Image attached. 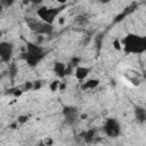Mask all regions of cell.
<instances>
[{
	"mask_svg": "<svg viewBox=\"0 0 146 146\" xmlns=\"http://www.w3.org/2000/svg\"><path fill=\"white\" fill-rule=\"evenodd\" d=\"M123 50L128 54H141L146 50V38L136 35V34H129L123 40Z\"/></svg>",
	"mask_w": 146,
	"mask_h": 146,
	"instance_id": "6da1fadb",
	"label": "cell"
},
{
	"mask_svg": "<svg viewBox=\"0 0 146 146\" xmlns=\"http://www.w3.org/2000/svg\"><path fill=\"white\" fill-rule=\"evenodd\" d=\"M58 10L57 9H52V8H48V7H40L36 9V15L38 17L43 21L44 24H51L57 15Z\"/></svg>",
	"mask_w": 146,
	"mask_h": 146,
	"instance_id": "7a4b0ae2",
	"label": "cell"
},
{
	"mask_svg": "<svg viewBox=\"0 0 146 146\" xmlns=\"http://www.w3.org/2000/svg\"><path fill=\"white\" fill-rule=\"evenodd\" d=\"M104 131H105V133H106L107 136H110V137H115V136H117L119 132H120V125H119V123H117L115 120L110 119V120L106 121V123H105V125H104Z\"/></svg>",
	"mask_w": 146,
	"mask_h": 146,
	"instance_id": "3957f363",
	"label": "cell"
},
{
	"mask_svg": "<svg viewBox=\"0 0 146 146\" xmlns=\"http://www.w3.org/2000/svg\"><path fill=\"white\" fill-rule=\"evenodd\" d=\"M90 71H91V68L88 67V66L78 65V66L75 67V70H74V76H75V79H76L78 81L84 82V81L88 79V76H89V74H90Z\"/></svg>",
	"mask_w": 146,
	"mask_h": 146,
	"instance_id": "277c9868",
	"label": "cell"
},
{
	"mask_svg": "<svg viewBox=\"0 0 146 146\" xmlns=\"http://www.w3.org/2000/svg\"><path fill=\"white\" fill-rule=\"evenodd\" d=\"M99 80L98 79H95V78H91V79H87L84 82H83V86L82 88L86 89V90H94L96 89L98 86H99Z\"/></svg>",
	"mask_w": 146,
	"mask_h": 146,
	"instance_id": "5b68a950",
	"label": "cell"
},
{
	"mask_svg": "<svg viewBox=\"0 0 146 146\" xmlns=\"http://www.w3.org/2000/svg\"><path fill=\"white\" fill-rule=\"evenodd\" d=\"M0 52H1V58L3 60H7L8 58H10V56H11V47H10V44L2 43L0 46Z\"/></svg>",
	"mask_w": 146,
	"mask_h": 146,
	"instance_id": "8992f818",
	"label": "cell"
},
{
	"mask_svg": "<svg viewBox=\"0 0 146 146\" xmlns=\"http://www.w3.org/2000/svg\"><path fill=\"white\" fill-rule=\"evenodd\" d=\"M54 70H55V73H56L57 75L62 76V75H64L65 72H66V66H65V64H63V63H56L55 66H54Z\"/></svg>",
	"mask_w": 146,
	"mask_h": 146,
	"instance_id": "52a82bcc",
	"label": "cell"
},
{
	"mask_svg": "<svg viewBox=\"0 0 146 146\" xmlns=\"http://www.w3.org/2000/svg\"><path fill=\"white\" fill-rule=\"evenodd\" d=\"M136 117L140 122L145 121L146 120V110H144V108H137L136 110Z\"/></svg>",
	"mask_w": 146,
	"mask_h": 146,
	"instance_id": "ba28073f",
	"label": "cell"
},
{
	"mask_svg": "<svg viewBox=\"0 0 146 146\" xmlns=\"http://www.w3.org/2000/svg\"><path fill=\"white\" fill-rule=\"evenodd\" d=\"M59 86H60V81L59 80H54L49 83V90L55 92V91H59Z\"/></svg>",
	"mask_w": 146,
	"mask_h": 146,
	"instance_id": "9c48e42d",
	"label": "cell"
},
{
	"mask_svg": "<svg viewBox=\"0 0 146 146\" xmlns=\"http://www.w3.org/2000/svg\"><path fill=\"white\" fill-rule=\"evenodd\" d=\"M112 46H113V48H114L115 50H117V51L123 50V43H122V41L119 40V39H115V40L112 42Z\"/></svg>",
	"mask_w": 146,
	"mask_h": 146,
	"instance_id": "30bf717a",
	"label": "cell"
},
{
	"mask_svg": "<svg viewBox=\"0 0 146 146\" xmlns=\"http://www.w3.org/2000/svg\"><path fill=\"white\" fill-rule=\"evenodd\" d=\"M27 120H29V116H27V115H21V116H18L17 122L21 123V124H23V123H25Z\"/></svg>",
	"mask_w": 146,
	"mask_h": 146,
	"instance_id": "8fae6325",
	"label": "cell"
},
{
	"mask_svg": "<svg viewBox=\"0 0 146 146\" xmlns=\"http://www.w3.org/2000/svg\"><path fill=\"white\" fill-rule=\"evenodd\" d=\"M52 139L51 138H49V137H46L44 139H43V145H46V146H51L52 145Z\"/></svg>",
	"mask_w": 146,
	"mask_h": 146,
	"instance_id": "7c38bea8",
	"label": "cell"
},
{
	"mask_svg": "<svg viewBox=\"0 0 146 146\" xmlns=\"http://www.w3.org/2000/svg\"><path fill=\"white\" fill-rule=\"evenodd\" d=\"M65 88H66V83H65V82H62V81H60V86H59V91H63V90H65Z\"/></svg>",
	"mask_w": 146,
	"mask_h": 146,
	"instance_id": "4fadbf2b",
	"label": "cell"
},
{
	"mask_svg": "<svg viewBox=\"0 0 146 146\" xmlns=\"http://www.w3.org/2000/svg\"><path fill=\"white\" fill-rule=\"evenodd\" d=\"M64 23H65V17H58V24L63 25Z\"/></svg>",
	"mask_w": 146,
	"mask_h": 146,
	"instance_id": "5bb4252c",
	"label": "cell"
}]
</instances>
